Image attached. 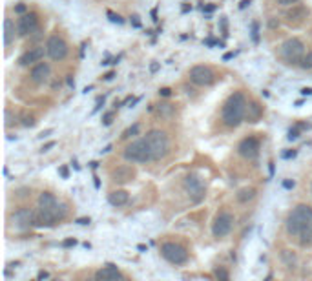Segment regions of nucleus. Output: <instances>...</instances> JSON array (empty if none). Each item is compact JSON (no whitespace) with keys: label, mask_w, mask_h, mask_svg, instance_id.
Masks as SVG:
<instances>
[{"label":"nucleus","mask_w":312,"mask_h":281,"mask_svg":"<svg viewBox=\"0 0 312 281\" xmlns=\"http://www.w3.org/2000/svg\"><path fill=\"white\" fill-rule=\"evenodd\" d=\"M55 146V140H51V142H48V144H44V146L40 148V152H48V150H50V148H53Z\"/></svg>","instance_id":"nucleus-38"},{"label":"nucleus","mask_w":312,"mask_h":281,"mask_svg":"<svg viewBox=\"0 0 312 281\" xmlns=\"http://www.w3.org/2000/svg\"><path fill=\"white\" fill-rule=\"evenodd\" d=\"M312 217V208L309 205H298V207L292 210L285 221V228H287V234L290 237H298L303 230V226L309 223V219Z\"/></svg>","instance_id":"nucleus-3"},{"label":"nucleus","mask_w":312,"mask_h":281,"mask_svg":"<svg viewBox=\"0 0 312 281\" xmlns=\"http://www.w3.org/2000/svg\"><path fill=\"white\" fill-rule=\"evenodd\" d=\"M234 226V215L230 212H221L217 214V217L214 219V225H212V234L214 237H225L230 234Z\"/></svg>","instance_id":"nucleus-11"},{"label":"nucleus","mask_w":312,"mask_h":281,"mask_svg":"<svg viewBox=\"0 0 312 281\" xmlns=\"http://www.w3.org/2000/svg\"><path fill=\"white\" fill-rule=\"evenodd\" d=\"M77 223L79 225H90V217H80V219H77Z\"/></svg>","instance_id":"nucleus-43"},{"label":"nucleus","mask_w":312,"mask_h":281,"mask_svg":"<svg viewBox=\"0 0 312 281\" xmlns=\"http://www.w3.org/2000/svg\"><path fill=\"white\" fill-rule=\"evenodd\" d=\"M15 13H18V15H24V13H26V6H24V4H18V6H15Z\"/></svg>","instance_id":"nucleus-34"},{"label":"nucleus","mask_w":312,"mask_h":281,"mask_svg":"<svg viewBox=\"0 0 312 281\" xmlns=\"http://www.w3.org/2000/svg\"><path fill=\"white\" fill-rule=\"evenodd\" d=\"M133 179H135V168L130 164H123V166L112 170V181L117 185H125V183H130Z\"/></svg>","instance_id":"nucleus-16"},{"label":"nucleus","mask_w":312,"mask_h":281,"mask_svg":"<svg viewBox=\"0 0 312 281\" xmlns=\"http://www.w3.org/2000/svg\"><path fill=\"white\" fill-rule=\"evenodd\" d=\"M146 140L153 153V161H159V159L166 157L170 152V139L163 130H150L146 135Z\"/></svg>","instance_id":"nucleus-5"},{"label":"nucleus","mask_w":312,"mask_h":281,"mask_svg":"<svg viewBox=\"0 0 312 281\" xmlns=\"http://www.w3.org/2000/svg\"><path fill=\"white\" fill-rule=\"evenodd\" d=\"M311 11H309V7L303 6V4H292V6L285 11V22L290 24V26H300L303 24L309 18Z\"/></svg>","instance_id":"nucleus-12"},{"label":"nucleus","mask_w":312,"mask_h":281,"mask_svg":"<svg viewBox=\"0 0 312 281\" xmlns=\"http://www.w3.org/2000/svg\"><path fill=\"white\" fill-rule=\"evenodd\" d=\"M13 119H11V110H6V126H11Z\"/></svg>","instance_id":"nucleus-35"},{"label":"nucleus","mask_w":312,"mask_h":281,"mask_svg":"<svg viewBox=\"0 0 312 281\" xmlns=\"http://www.w3.org/2000/svg\"><path fill=\"white\" fill-rule=\"evenodd\" d=\"M300 137V126H296V128H290L289 130V140H296Z\"/></svg>","instance_id":"nucleus-32"},{"label":"nucleus","mask_w":312,"mask_h":281,"mask_svg":"<svg viewBox=\"0 0 312 281\" xmlns=\"http://www.w3.org/2000/svg\"><path fill=\"white\" fill-rule=\"evenodd\" d=\"M252 40L259 42V26H257V22L252 24Z\"/></svg>","instance_id":"nucleus-30"},{"label":"nucleus","mask_w":312,"mask_h":281,"mask_svg":"<svg viewBox=\"0 0 312 281\" xmlns=\"http://www.w3.org/2000/svg\"><path fill=\"white\" fill-rule=\"evenodd\" d=\"M114 77H115V73H114V71H110V73H106V75H104V79H106V80H112V79H114Z\"/></svg>","instance_id":"nucleus-47"},{"label":"nucleus","mask_w":312,"mask_h":281,"mask_svg":"<svg viewBox=\"0 0 312 281\" xmlns=\"http://www.w3.org/2000/svg\"><path fill=\"white\" fill-rule=\"evenodd\" d=\"M37 278H39V280H46V278H50V274H48L46 270H40L39 276H37Z\"/></svg>","instance_id":"nucleus-44"},{"label":"nucleus","mask_w":312,"mask_h":281,"mask_svg":"<svg viewBox=\"0 0 312 281\" xmlns=\"http://www.w3.org/2000/svg\"><path fill=\"white\" fill-rule=\"evenodd\" d=\"M249 4H250V0H243V2L239 4V7H241V9H245V7L249 6Z\"/></svg>","instance_id":"nucleus-48"},{"label":"nucleus","mask_w":312,"mask_h":281,"mask_svg":"<svg viewBox=\"0 0 312 281\" xmlns=\"http://www.w3.org/2000/svg\"><path fill=\"white\" fill-rule=\"evenodd\" d=\"M303 70H312V51H309L305 57H303V61L300 64Z\"/></svg>","instance_id":"nucleus-27"},{"label":"nucleus","mask_w":312,"mask_h":281,"mask_svg":"<svg viewBox=\"0 0 312 281\" xmlns=\"http://www.w3.org/2000/svg\"><path fill=\"white\" fill-rule=\"evenodd\" d=\"M46 55L53 61H62L64 57L68 55V44L59 35H51L46 42Z\"/></svg>","instance_id":"nucleus-9"},{"label":"nucleus","mask_w":312,"mask_h":281,"mask_svg":"<svg viewBox=\"0 0 312 281\" xmlns=\"http://www.w3.org/2000/svg\"><path fill=\"white\" fill-rule=\"evenodd\" d=\"M139 132H141V126H139V124H131L130 128H126L125 132H123V135H121V137H123V139H130V137H135V135H139Z\"/></svg>","instance_id":"nucleus-26"},{"label":"nucleus","mask_w":312,"mask_h":281,"mask_svg":"<svg viewBox=\"0 0 312 281\" xmlns=\"http://www.w3.org/2000/svg\"><path fill=\"white\" fill-rule=\"evenodd\" d=\"M37 24H39V17L35 13H24L20 15V18L17 20V31L20 37H26V35H31L37 29Z\"/></svg>","instance_id":"nucleus-15"},{"label":"nucleus","mask_w":312,"mask_h":281,"mask_svg":"<svg viewBox=\"0 0 312 281\" xmlns=\"http://www.w3.org/2000/svg\"><path fill=\"white\" fill-rule=\"evenodd\" d=\"M294 185H296V183H294V181H290V179L283 181V186H285V188H294Z\"/></svg>","instance_id":"nucleus-42"},{"label":"nucleus","mask_w":312,"mask_h":281,"mask_svg":"<svg viewBox=\"0 0 312 281\" xmlns=\"http://www.w3.org/2000/svg\"><path fill=\"white\" fill-rule=\"evenodd\" d=\"M190 80L197 86H210L216 80V73H214L212 68L199 64V66H193L190 70Z\"/></svg>","instance_id":"nucleus-10"},{"label":"nucleus","mask_w":312,"mask_h":281,"mask_svg":"<svg viewBox=\"0 0 312 281\" xmlns=\"http://www.w3.org/2000/svg\"><path fill=\"white\" fill-rule=\"evenodd\" d=\"M50 134H51V130H46V132H42V134H40L39 137H40V139H44V137H48Z\"/></svg>","instance_id":"nucleus-49"},{"label":"nucleus","mask_w":312,"mask_h":281,"mask_svg":"<svg viewBox=\"0 0 312 281\" xmlns=\"http://www.w3.org/2000/svg\"><path fill=\"white\" fill-rule=\"evenodd\" d=\"M238 201L239 203H249V201H252L255 197V190L254 188H241V190L238 192Z\"/></svg>","instance_id":"nucleus-24"},{"label":"nucleus","mask_w":312,"mask_h":281,"mask_svg":"<svg viewBox=\"0 0 312 281\" xmlns=\"http://www.w3.org/2000/svg\"><path fill=\"white\" fill-rule=\"evenodd\" d=\"M15 33H18L17 28H15V24H13L11 18H6L4 20V44L9 46L15 39Z\"/></svg>","instance_id":"nucleus-23"},{"label":"nucleus","mask_w":312,"mask_h":281,"mask_svg":"<svg viewBox=\"0 0 312 281\" xmlns=\"http://www.w3.org/2000/svg\"><path fill=\"white\" fill-rule=\"evenodd\" d=\"M159 70V64H152V71H157Z\"/></svg>","instance_id":"nucleus-52"},{"label":"nucleus","mask_w":312,"mask_h":281,"mask_svg":"<svg viewBox=\"0 0 312 281\" xmlns=\"http://www.w3.org/2000/svg\"><path fill=\"white\" fill-rule=\"evenodd\" d=\"M112 121H114V112L104 113V117H102V124H104V126H110Z\"/></svg>","instance_id":"nucleus-33"},{"label":"nucleus","mask_w":312,"mask_h":281,"mask_svg":"<svg viewBox=\"0 0 312 281\" xmlns=\"http://www.w3.org/2000/svg\"><path fill=\"white\" fill-rule=\"evenodd\" d=\"M95 280H99V281H117V280H125V274H123V272H121L115 265H108V267H104V269L97 270Z\"/></svg>","instance_id":"nucleus-17"},{"label":"nucleus","mask_w":312,"mask_h":281,"mask_svg":"<svg viewBox=\"0 0 312 281\" xmlns=\"http://www.w3.org/2000/svg\"><path fill=\"white\" fill-rule=\"evenodd\" d=\"M298 241H300L301 247H311L312 245V217L309 219V223L303 226L301 234L298 236Z\"/></svg>","instance_id":"nucleus-22"},{"label":"nucleus","mask_w":312,"mask_h":281,"mask_svg":"<svg viewBox=\"0 0 312 281\" xmlns=\"http://www.w3.org/2000/svg\"><path fill=\"white\" fill-rule=\"evenodd\" d=\"M311 194H312V186H311Z\"/></svg>","instance_id":"nucleus-53"},{"label":"nucleus","mask_w":312,"mask_h":281,"mask_svg":"<svg viewBox=\"0 0 312 281\" xmlns=\"http://www.w3.org/2000/svg\"><path fill=\"white\" fill-rule=\"evenodd\" d=\"M247 97L241 93V91H234L232 95L228 97L227 102L223 104V112L221 119L223 123L230 126V128H236L245 121V113H247Z\"/></svg>","instance_id":"nucleus-2"},{"label":"nucleus","mask_w":312,"mask_h":281,"mask_svg":"<svg viewBox=\"0 0 312 281\" xmlns=\"http://www.w3.org/2000/svg\"><path fill=\"white\" fill-rule=\"evenodd\" d=\"M238 152L241 157L252 161V159H255L259 155V140L255 139V137H247V139H243L239 142Z\"/></svg>","instance_id":"nucleus-14"},{"label":"nucleus","mask_w":312,"mask_h":281,"mask_svg":"<svg viewBox=\"0 0 312 281\" xmlns=\"http://www.w3.org/2000/svg\"><path fill=\"white\" fill-rule=\"evenodd\" d=\"M183 186H185V190H187L188 197L193 205H197L204 199V183L199 175L188 174L183 181Z\"/></svg>","instance_id":"nucleus-8"},{"label":"nucleus","mask_w":312,"mask_h":281,"mask_svg":"<svg viewBox=\"0 0 312 281\" xmlns=\"http://www.w3.org/2000/svg\"><path fill=\"white\" fill-rule=\"evenodd\" d=\"M301 95H312V90L311 88H303V90H301Z\"/></svg>","instance_id":"nucleus-46"},{"label":"nucleus","mask_w":312,"mask_h":281,"mask_svg":"<svg viewBox=\"0 0 312 281\" xmlns=\"http://www.w3.org/2000/svg\"><path fill=\"white\" fill-rule=\"evenodd\" d=\"M62 245H64V247H75V245H77V241H75V239H66Z\"/></svg>","instance_id":"nucleus-40"},{"label":"nucleus","mask_w":312,"mask_h":281,"mask_svg":"<svg viewBox=\"0 0 312 281\" xmlns=\"http://www.w3.org/2000/svg\"><path fill=\"white\" fill-rule=\"evenodd\" d=\"M68 215V207L59 203L51 192H42L39 196V214L35 215L37 226H51L57 221H62Z\"/></svg>","instance_id":"nucleus-1"},{"label":"nucleus","mask_w":312,"mask_h":281,"mask_svg":"<svg viewBox=\"0 0 312 281\" xmlns=\"http://www.w3.org/2000/svg\"><path fill=\"white\" fill-rule=\"evenodd\" d=\"M214 274H216L217 280H223V281H227L228 278H230V276H228V272L225 269H216V272H214Z\"/></svg>","instance_id":"nucleus-29"},{"label":"nucleus","mask_w":312,"mask_h":281,"mask_svg":"<svg viewBox=\"0 0 312 281\" xmlns=\"http://www.w3.org/2000/svg\"><path fill=\"white\" fill-rule=\"evenodd\" d=\"M108 18L115 24H125V18H121L119 15H115L114 11H108Z\"/></svg>","instance_id":"nucleus-31"},{"label":"nucleus","mask_w":312,"mask_h":281,"mask_svg":"<svg viewBox=\"0 0 312 281\" xmlns=\"http://www.w3.org/2000/svg\"><path fill=\"white\" fill-rule=\"evenodd\" d=\"M161 256L172 265H183L188 261L187 248L181 247L179 243H163L161 245Z\"/></svg>","instance_id":"nucleus-7"},{"label":"nucleus","mask_w":312,"mask_h":281,"mask_svg":"<svg viewBox=\"0 0 312 281\" xmlns=\"http://www.w3.org/2000/svg\"><path fill=\"white\" fill-rule=\"evenodd\" d=\"M204 11H214V6H206V7H203Z\"/></svg>","instance_id":"nucleus-51"},{"label":"nucleus","mask_w":312,"mask_h":281,"mask_svg":"<svg viewBox=\"0 0 312 281\" xmlns=\"http://www.w3.org/2000/svg\"><path fill=\"white\" fill-rule=\"evenodd\" d=\"M157 113H159V117H165V119H170L174 115V106L168 104V102H163L157 106Z\"/></svg>","instance_id":"nucleus-25"},{"label":"nucleus","mask_w":312,"mask_h":281,"mask_svg":"<svg viewBox=\"0 0 312 281\" xmlns=\"http://www.w3.org/2000/svg\"><path fill=\"white\" fill-rule=\"evenodd\" d=\"M281 57L289 64H301L305 57V44L300 39H289L281 44Z\"/></svg>","instance_id":"nucleus-6"},{"label":"nucleus","mask_w":312,"mask_h":281,"mask_svg":"<svg viewBox=\"0 0 312 281\" xmlns=\"http://www.w3.org/2000/svg\"><path fill=\"white\" fill-rule=\"evenodd\" d=\"M170 93H172L170 88H161L159 90V95H163V97H170Z\"/></svg>","instance_id":"nucleus-37"},{"label":"nucleus","mask_w":312,"mask_h":281,"mask_svg":"<svg viewBox=\"0 0 312 281\" xmlns=\"http://www.w3.org/2000/svg\"><path fill=\"white\" fill-rule=\"evenodd\" d=\"M296 2H298V0H278V4H281V6H292Z\"/></svg>","instance_id":"nucleus-36"},{"label":"nucleus","mask_w":312,"mask_h":281,"mask_svg":"<svg viewBox=\"0 0 312 281\" xmlns=\"http://www.w3.org/2000/svg\"><path fill=\"white\" fill-rule=\"evenodd\" d=\"M61 175H62L64 179H68V168H66V166H62V168H61Z\"/></svg>","instance_id":"nucleus-45"},{"label":"nucleus","mask_w":312,"mask_h":281,"mask_svg":"<svg viewBox=\"0 0 312 281\" xmlns=\"http://www.w3.org/2000/svg\"><path fill=\"white\" fill-rule=\"evenodd\" d=\"M232 57H234V53H227V55L223 57V59H225V61H228V59H232Z\"/></svg>","instance_id":"nucleus-50"},{"label":"nucleus","mask_w":312,"mask_h":281,"mask_svg":"<svg viewBox=\"0 0 312 281\" xmlns=\"http://www.w3.org/2000/svg\"><path fill=\"white\" fill-rule=\"evenodd\" d=\"M50 64H46V62H39V64H35L31 68V80L37 82V84H44L46 80L50 79Z\"/></svg>","instance_id":"nucleus-19"},{"label":"nucleus","mask_w":312,"mask_h":281,"mask_svg":"<svg viewBox=\"0 0 312 281\" xmlns=\"http://www.w3.org/2000/svg\"><path fill=\"white\" fill-rule=\"evenodd\" d=\"M22 124L26 126V128H31V126H35V117H33V115L24 113V115H22Z\"/></svg>","instance_id":"nucleus-28"},{"label":"nucleus","mask_w":312,"mask_h":281,"mask_svg":"<svg viewBox=\"0 0 312 281\" xmlns=\"http://www.w3.org/2000/svg\"><path fill=\"white\" fill-rule=\"evenodd\" d=\"M125 159L126 161H131V163H150L153 161V153H152V148L148 144L146 137H142V139H137L133 140L131 144L125 148Z\"/></svg>","instance_id":"nucleus-4"},{"label":"nucleus","mask_w":312,"mask_h":281,"mask_svg":"<svg viewBox=\"0 0 312 281\" xmlns=\"http://www.w3.org/2000/svg\"><path fill=\"white\" fill-rule=\"evenodd\" d=\"M131 22H133V26H135V28H141V20H139V17H137V15H133V17H131Z\"/></svg>","instance_id":"nucleus-39"},{"label":"nucleus","mask_w":312,"mask_h":281,"mask_svg":"<svg viewBox=\"0 0 312 281\" xmlns=\"http://www.w3.org/2000/svg\"><path fill=\"white\" fill-rule=\"evenodd\" d=\"M108 201L112 207H123L128 203V192L126 190H114L108 196Z\"/></svg>","instance_id":"nucleus-21"},{"label":"nucleus","mask_w":312,"mask_h":281,"mask_svg":"<svg viewBox=\"0 0 312 281\" xmlns=\"http://www.w3.org/2000/svg\"><path fill=\"white\" fill-rule=\"evenodd\" d=\"M290 157H296V150H290V152L283 153V159H290Z\"/></svg>","instance_id":"nucleus-41"},{"label":"nucleus","mask_w":312,"mask_h":281,"mask_svg":"<svg viewBox=\"0 0 312 281\" xmlns=\"http://www.w3.org/2000/svg\"><path fill=\"white\" fill-rule=\"evenodd\" d=\"M35 225V214L31 208H18L17 212L13 214V226L17 230H28Z\"/></svg>","instance_id":"nucleus-13"},{"label":"nucleus","mask_w":312,"mask_h":281,"mask_svg":"<svg viewBox=\"0 0 312 281\" xmlns=\"http://www.w3.org/2000/svg\"><path fill=\"white\" fill-rule=\"evenodd\" d=\"M263 115V106L259 102H249L247 104V113H245V121H249V123H257Z\"/></svg>","instance_id":"nucleus-20"},{"label":"nucleus","mask_w":312,"mask_h":281,"mask_svg":"<svg viewBox=\"0 0 312 281\" xmlns=\"http://www.w3.org/2000/svg\"><path fill=\"white\" fill-rule=\"evenodd\" d=\"M44 53H46V48H40V46L29 48L24 55H20L18 64H20V66H29V64H33V62H39L40 59H44Z\"/></svg>","instance_id":"nucleus-18"}]
</instances>
